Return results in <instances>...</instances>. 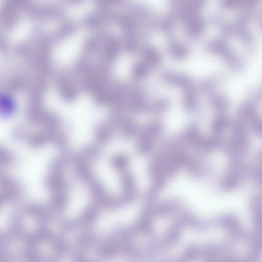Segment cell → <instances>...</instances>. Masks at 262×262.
<instances>
[{
  "label": "cell",
  "instance_id": "obj_1",
  "mask_svg": "<svg viewBox=\"0 0 262 262\" xmlns=\"http://www.w3.org/2000/svg\"><path fill=\"white\" fill-rule=\"evenodd\" d=\"M115 11L111 7L97 6L95 10L87 13L82 19V24L89 30H103L110 23H113Z\"/></svg>",
  "mask_w": 262,
  "mask_h": 262
},
{
  "label": "cell",
  "instance_id": "obj_2",
  "mask_svg": "<svg viewBox=\"0 0 262 262\" xmlns=\"http://www.w3.org/2000/svg\"><path fill=\"white\" fill-rule=\"evenodd\" d=\"M162 129L161 123L154 121L142 130L140 138L136 145L137 151L141 154L148 153L152 148L154 141L160 134Z\"/></svg>",
  "mask_w": 262,
  "mask_h": 262
},
{
  "label": "cell",
  "instance_id": "obj_3",
  "mask_svg": "<svg viewBox=\"0 0 262 262\" xmlns=\"http://www.w3.org/2000/svg\"><path fill=\"white\" fill-rule=\"evenodd\" d=\"M121 47L120 40L110 34L99 52L101 62L111 66L118 56Z\"/></svg>",
  "mask_w": 262,
  "mask_h": 262
},
{
  "label": "cell",
  "instance_id": "obj_4",
  "mask_svg": "<svg viewBox=\"0 0 262 262\" xmlns=\"http://www.w3.org/2000/svg\"><path fill=\"white\" fill-rule=\"evenodd\" d=\"M58 88L59 94L67 102L74 101L78 95V89L70 74L64 73L58 79Z\"/></svg>",
  "mask_w": 262,
  "mask_h": 262
},
{
  "label": "cell",
  "instance_id": "obj_5",
  "mask_svg": "<svg viewBox=\"0 0 262 262\" xmlns=\"http://www.w3.org/2000/svg\"><path fill=\"white\" fill-rule=\"evenodd\" d=\"M113 23L116 24L123 34L136 33L140 36L137 21L128 13L115 12Z\"/></svg>",
  "mask_w": 262,
  "mask_h": 262
},
{
  "label": "cell",
  "instance_id": "obj_6",
  "mask_svg": "<svg viewBox=\"0 0 262 262\" xmlns=\"http://www.w3.org/2000/svg\"><path fill=\"white\" fill-rule=\"evenodd\" d=\"M110 33L103 30L97 31L85 40L83 49L85 53L89 55L100 52L104 41Z\"/></svg>",
  "mask_w": 262,
  "mask_h": 262
},
{
  "label": "cell",
  "instance_id": "obj_7",
  "mask_svg": "<svg viewBox=\"0 0 262 262\" xmlns=\"http://www.w3.org/2000/svg\"><path fill=\"white\" fill-rule=\"evenodd\" d=\"M207 48L209 51L221 56L231 64H236L237 61L238 62L236 56L223 40L215 39L210 41Z\"/></svg>",
  "mask_w": 262,
  "mask_h": 262
},
{
  "label": "cell",
  "instance_id": "obj_8",
  "mask_svg": "<svg viewBox=\"0 0 262 262\" xmlns=\"http://www.w3.org/2000/svg\"><path fill=\"white\" fill-rule=\"evenodd\" d=\"M184 25L186 34L192 38L200 37L204 33L206 28L205 22L200 15L186 22Z\"/></svg>",
  "mask_w": 262,
  "mask_h": 262
},
{
  "label": "cell",
  "instance_id": "obj_9",
  "mask_svg": "<svg viewBox=\"0 0 262 262\" xmlns=\"http://www.w3.org/2000/svg\"><path fill=\"white\" fill-rule=\"evenodd\" d=\"M141 39L142 38L138 34H123L122 38L120 40L121 47L126 52L129 54H134L140 49Z\"/></svg>",
  "mask_w": 262,
  "mask_h": 262
},
{
  "label": "cell",
  "instance_id": "obj_10",
  "mask_svg": "<svg viewBox=\"0 0 262 262\" xmlns=\"http://www.w3.org/2000/svg\"><path fill=\"white\" fill-rule=\"evenodd\" d=\"M78 29L77 24L71 20H66L59 27L55 34L57 40H62L76 32Z\"/></svg>",
  "mask_w": 262,
  "mask_h": 262
},
{
  "label": "cell",
  "instance_id": "obj_11",
  "mask_svg": "<svg viewBox=\"0 0 262 262\" xmlns=\"http://www.w3.org/2000/svg\"><path fill=\"white\" fill-rule=\"evenodd\" d=\"M142 61L150 66H156L161 61L159 52L153 47L145 46L141 49Z\"/></svg>",
  "mask_w": 262,
  "mask_h": 262
},
{
  "label": "cell",
  "instance_id": "obj_12",
  "mask_svg": "<svg viewBox=\"0 0 262 262\" xmlns=\"http://www.w3.org/2000/svg\"><path fill=\"white\" fill-rule=\"evenodd\" d=\"M113 129L108 122L97 125L95 129V136L97 141L101 144L107 142L113 135Z\"/></svg>",
  "mask_w": 262,
  "mask_h": 262
},
{
  "label": "cell",
  "instance_id": "obj_13",
  "mask_svg": "<svg viewBox=\"0 0 262 262\" xmlns=\"http://www.w3.org/2000/svg\"><path fill=\"white\" fill-rule=\"evenodd\" d=\"M118 128L121 130L123 136L127 138L135 136L138 130L136 122L132 119L125 116L121 120Z\"/></svg>",
  "mask_w": 262,
  "mask_h": 262
},
{
  "label": "cell",
  "instance_id": "obj_14",
  "mask_svg": "<svg viewBox=\"0 0 262 262\" xmlns=\"http://www.w3.org/2000/svg\"><path fill=\"white\" fill-rule=\"evenodd\" d=\"M259 0H220V4L223 8L233 9L239 7L244 8L254 6Z\"/></svg>",
  "mask_w": 262,
  "mask_h": 262
},
{
  "label": "cell",
  "instance_id": "obj_15",
  "mask_svg": "<svg viewBox=\"0 0 262 262\" xmlns=\"http://www.w3.org/2000/svg\"><path fill=\"white\" fill-rule=\"evenodd\" d=\"M168 48L171 55L177 58H183L188 54L186 47L173 39L169 40Z\"/></svg>",
  "mask_w": 262,
  "mask_h": 262
},
{
  "label": "cell",
  "instance_id": "obj_16",
  "mask_svg": "<svg viewBox=\"0 0 262 262\" xmlns=\"http://www.w3.org/2000/svg\"><path fill=\"white\" fill-rule=\"evenodd\" d=\"M111 166L119 172L128 169V158L123 154H117L113 156L110 161Z\"/></svg>",
  "mask_w": 262,
  "mask_h": 262
},
{
  "label": "cell",
  "instance_id": "obj_17",
  "mask_svg": "<svg viewBox=\"0 0 262 262\" xmlns=\"http://www.w3.org/2000/svg\"><path fill=\"white\" fill-rule=\"evenodd\" d=\"M149 71V66L143 61L135 63L132 69V75L135 79H141L145 77Z\"/></svg>",
  "mask_w": 262,
  "mask_h": 262
},
{
  "label": "cell",
  "instance_id": "obj_18",
  "mask_svg": "<svg viewBox=\"0 0 262 262\" xmlns=\"http://www.w3.org/2000/svg\"><path fill=\"white\" fill-rule=\"evenodd\" d=\"M97 6L111 7L124 6L128 4V0H93Z\"/></svg>",
  "mask_w": 262,
  "mask_h": 262
},
{
  "label": "cell",
  "instance_id": "obj_19",
  "mask_svg": "<svg viewBox=\"0 0 262 262\" xmlns=\"http://www.w3.org/2000/svg\"><path fill=\"white\" fill-rule=\"evenodd\" d=\"M227 124V120L225 117L221 116L217 118L212 125V128L215 132L221 131L223 129Z\"/></svg>",
  "mask_w": 262,
  "mask_h": 262
},
{
  "label": "cell",
  "instance_id": "obj_20",
  "mask_svg": "<svg viewBox=\"0 0 262 262\" xmlns=\"http://www.w3.org/2000/svg\"><path fill=\"white\" fill-rule=\"evenodd\" d=\"M67 4L72 6H77L82 4L84 0H64Z\"/></svg>",
  "mask_w": 262,
  "mask_h": 262
}]
</instances>
